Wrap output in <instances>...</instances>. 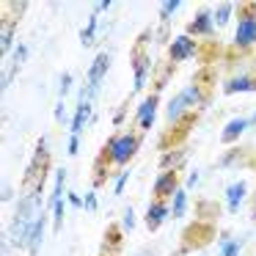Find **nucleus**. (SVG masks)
Wrapping results in <instances>:
<instances>
[{
	"mask_svg": "<svg viewBox=\"0 0 256 256\" xmlns=\"http://www.w3.org/2000/svg\"><path fill=\"white\" fill-rule=\"evenodd\" d=\"M138 149H140V132H135V130H124V132H116V135L108 138V144L102 146L96 162L102 160V168H108V166L122 168L138 154Z\"/></svg>",
	"mask_w": 256,
	"mask_h": 256,
	"instance_id": "obj_1",
	"label": "nucleus"
},
{
	"mask_svg": "<svg viewBox=\"0 0 256 256\" xmlns=\"http://www.w3.org/2000/svg\"><path fill=\"white\" fill-rule=\"evenodd\" d=\"M206 105V94L198 83H190L188 88H182L166 108V116H168V124H176V122H188V113L193 108H204Z\"/></svg>",
	"mask_w": 256,
	"mask_h": 256,
	"instance_id": "obj_2",
	"label": "nucleus"
},
{
	"mask_svg": "<svg viewBox=\"0 0 256 256\" xmlns=\"http://www.w3.org/2000/svg\"><path fill=\"white\" fill-rule=\"evenodd\" d=\"M50 218H52V232H61L64 228V212H66V168H58L56 171V188L50 193Z\"/></svg>",
	"mask_w": 256,
	"mask_h": 256,
	"instance_id": "obj_3",
	"label": "nucleus"
},
{
	"mask_svg": "<svg viewBox=\"0 0 256 256\" xmlns=\"http://www.w3.org/2000/svg\"><path fill=\"white\" fill-rule=\"evenodd\" d=\"M256 44V6H242L237 14V28H234V47L248 50Z\"/></svg>",
	"mask_w": 256,
	"mask_h": 256,
	"instance_id": "obj_4",
	"label": "nucleus"
},
{
	"mask_svg": "<svg viewBox=\"0 0 256 256\" xmlns=\"http://www.w3.org/2000/svg\"><path fill=\"white\" fill-rule=\"evenodd\" d=\"M110 61H113L110 52H100V56L94 58L88 74H86V96H88V100L96 96V91H100V86H102V78H105L108 69H110Z\"/></svg>",
	"mask_w": 256,
	"mask_h": 256,
	"instance_id": "obj_5",
	"label": "nucleus"
},
{
	"mask_svg": "<svg viewBox=\"0 0 256 256\" xmlns=\"http://www.w3.org/2000/svg\"><path fill=\"white\" fill-rule=\"evenodd\" d=\"M157 110H160V94L144 96V102H140L138 110H135V127H138V132H146V130L154 127Z\"/></svg>",
	"mask_w": 256,
	"mask_h": 256,
	"instance_id": "obj_6",
	"label": "nucleus"
},
{
	"mask_svg": "<svg viewBox=\"0 0 256 256\" xmlns=\"http://www.w3.org/2000/svg\"><path fill=\"white\" fill-rule=\"evenodd\" d=\"M198 56V44H196L193 36L188 34H179L176 39L171 42V47H168V58H171V64H182V61H190V58Z\"/></svg>",
	"mask_w": 256,
	"mask_h": 256,
	"instance_id": "obj_7",
	"label": "nucleus"
},
{
	"mask_svg": "<svg viewBox=\"0 0 256 256\" xmlns=\"http://www.w3.org/2000/svg\"><path fill=\"white\" fill-rule=\"evenodd\" d=\"M176 193H179V174H176V171H162L160 176L154 179V188H152V198L171 201Z\"/></svg>",
	"mask_w": 256,
	"mask_h": 256,
	"instance_id": "obj_8",
	"label": "nucleus"
},
{
	"mask_svg": "<svg viewBox=\"0 0 256 256\" xmlns=\"http://www.w3.org/2000/svg\"><path fill=\"white\" fill-rule=\"evenodd\" d=\"M218 25H215V14L210 12V8H201V12H196V17L190 20L188 25V36H215Z\"/></svg>",
	"mask_w": 256,
	"mask_h": 256,
	"instance_id": "obj_9",
	"label": "nucleus"
},
{
	"mask_svg": "<svg viewBox=\"0 0 256 256\" xmlns=\"http://www.w3.org/2000/svg\"><path fill=\"white\" fill-rule=\"evenodd\" d=\"M168 218H174L171 215V204L162 201V198H152L149 210H146V226H149V232H157Z\"/></svg>",
	"mask_w": 256,
	"mask_h": 256,
	"instance_id": "obj_10",
	"label": "nucleus"
},
{
	"mask_svg": "<svg viewBox=\"0 0 256 256\" xmlns=\"http://www.w3.org/2000/svg\"><path fill=\"white\" fill-rule=\"evenodd\" d=\"M47 215H50V210H42L39 215H36L34 226H30L28 232V254L30 256H39V248H42V240H44V228H47Z\"/></svg>",
	"mask_w": 256,
	"mask_h": 256,
	"instance_id": "obj_11",
	"label": "nucleus"
},
{
	"mask_svg": "<svg viewBox=\"0 0 256 256\" xmlns=\"http://www.w3.org/2000/svg\"><path fill=\"white\" fill-rule=\"evenodd\" d=\"M256 74H234L223 83V94H254Z\"/></svg>",
	"mask_w": 256,
	"mask_h": 256,
	"instance_id": "obj_12",
	"label": "nucleus"
},
{
	"mask_svg": "<svg viewBox=\"0 0 256 256\" xmlns=\"http://www.w3.org/2000/svg\"><path fill=\"white\" fill-rule=\"evenodd\" d=\"M245 196H248V184L240 179V182H234V184H228L226 188V210L232 212H237L240 206H242V201H245Z\"/></svg>",
	"mask_w": 256,
	"mask_h": 256,
	"instance_id": "obj_13",
	"label": "nucleus"
},
{
	"mask_svg": "<svg viewBox=\"0 0 256 256\" xmlns=\"http://www.w3.org/2000/svg\"><path fill=\"white\" fill-rule=\"evenodd\" d=\"M248 127H250V118H232V122H228L226 127H223V132H220V144L232 146L234 140H237Z\"/></svg>",
	"mask_w": 256,
	"mask_h": 256,
	"instance_id": "obj_14",
	"label": "nucleus"
},
{
	"mask_svg": "<svg viewBox=\"0 0 256 256\" xmlns=\"http://www.w3.org/2000/svg\"><path fill=\"white\" fill-rule=\"evenodd\" d=\"M132 66H135V80H132V94H138L140 88H144L146 83H149V58H140L135 56L132 58Z\"/></svg>",
	"mask_w": 256,
	"mask_h": 256,
	"instance_id": "obj_15",
	"label": "nucleus"
},
{
	"mask_svg": "<svg viewBox=\"0 0 256 256\" xmlns=\"http://www.w3.org/2000/svg\"><path fill=\"white\" fill-rule=\"evenodd\" d=\"M184 157H188V149H168L166 154L160 157V168L162 171H176Z\"/></svg>",
	"mask_w": 256,
	"mask_h": 256,
	"instance_id": "obj_16",
	"label": "nucleus"
},
{
	"mask_svg": "<svg viewBox=\"0 0 256 256\" xmlns=\"http://www.w3.org/2000/svg\"><path fill=\"white\" fill-rule=\"evenodd\" d=\"M184 212H188V190L179 188V193L171 198V215L179 220V218H184Z\"/></svg>",
	"mask_w": 256,
	"mask_h": 256,
	"instance_id": "obj_17",
	"label": "nucleus"
},
{
	"mask_svg": "<svg viewBox=\"0 0 256 256\" xmlns=\"http://www.w3.org/2000/svg\"><path fill=\"white\" fill-rule=\"evenodd\" d=\"M240 250H242V240L223 234V240H220V256H240Z\"/></svg>",
	"mask_w": 256,
	"mask_h": 256,
	"instance_id": "obj_18",
	"label": "nucleus"
},
{
	"mask_svg": "<svg viewBox=\"0 0 256 256\" xmlns=\"http://www.w3.org/2000/svg\"><path fill=\"white\" fill-rule=\"evenodd\" d=\"M96 20H100V17H96V14L91 12L88 25H86L83 34H80V44H83V47H91V44H94V39H96Z\"/></svg>",
	"mask_w": 256,
	"mask_h": 256,
	"instance_id": "obj_19",
	"label": "nucleus"
},
{
	"mask_svg": "<svg viewBox=\"0 0 256 256\" xmlns=\"http://www.w3.org/2000/svg\"><path fill=\"white\" fill-rule=\"evenodd\" d=\"M12 42H14V28H8V20H3V28H0V52L3 56H8Z\"/></svg>",
	"mask_w": 256,
	"mask_h": 256,
	"instance_id": "obj_20",
	"label": "nucleus"
},
{
	"mask_svg": "<svg viewBox=\"0 0 256 256\" xmlns=\"http://www.w3.org/2000/svg\"><path fill=\"white\" fill-rule=\"evenodd\" d=\"M232 12H234L232 3H220V6L212 12V14H215V25H218V28H226V22H228V17H232Z\"/></svg>",
	"mask_w": 256,
	"mask_h": 256,
	"instance_id": "obj_21",
	"label": "nucleus"
},
{
	"mask_svg": "<svg viewBox=\"0 0 256 256\" xmlns=\"http://www.w3.org/2000/svg\"><path fill=\"white\" fill-rule=\"evenodd\" d=\"M135 232V206H124V215H122V234H132Z\"/></svg>",
	"mask_w": 256,
	"mask_h": 256,
	"instance_id": "obj_22",
	"label": "nucleus"
},
{
	"mask_svg": "<svg viewBox=\"0 0 256 256\" xmlns=\"http://www.w3.org/2000/svg\"><path fill=\"white\" fill-rule=\"evenodd\" d=\"M25 61H28V44H25V42H20L17 50H14V64H12V69L17 72V69L22 66Z\"/></svg>",
	"mask_w": 256,
	"mask_h": 256,
	"instance_id": "obj_23",
	"label": "nucleus"
},
{
	"mask_svg": "<svg viewBox=\"0 0 256 256\" xmlns=\"http://www.w3.org/2000/svg\"><path fill=\"white\" fill-rule=\"evenodd\" d=\"M176 8H182V0H168V3H162V6H160V17L162 20H171L174 14H176Z\"/></svg>",
	"mask_w": 256,
	"mask_h": 256,
	"instance_id": "obj_24",
	"label": "nucleus"
},
{
	"mask_svg": "<svg viewBox=\"0 0 256 256\" xmlns=\"http://www.w3.org/2000/svg\"><path fill=\"white\" fill-rule=\"evenodd\" d=\"M127 179H130V168H124V171L118 174V179L113 182V196H122L124 190H127Z\"/></svg>",
	"mask_w": 256,
	"mask_h": 256,
	"instance_id": "obj_25",
	"label": "nucleus"
},
{
	"mask_svg": "<svg viewBox=\"0 0 256 256\" xmlns=\"http://www.w3.org/2000/svg\"><path fill=\"white\" fill-rule=\"evenodd\" d=\"M72 83H74V78L69 72H64L61 74V88H58V100H66V94H69V88H72Z\"/></svg>",
	"mask_w": 256,
	"mask_h": 256,
	"instance_id": "obj_26",
	"label": "nucleus"
},
{
	"mask_svg": "<svg viewBox=\"0 0 256 256\" xmlns=\"http://www.w3.org/2000/svg\"><path fill=\"white\" fill-rule=\"evenodd\" d=\"M86 212H88V215H94L96 212V188H91L88 193H86V206H83Z\"/></svg>",
	"mask_w": 256,
	"mask_h": 256,
	"instance_id": "obj_27",
	"label": "nucleus"
},
{
	"mask_svg": "<svg viewBox=\"0 0 256 256\" xmlns=\"http://www.w3.org/2000/svg\"><path fill=\"white\" fill-rule=\"evenodd\" d=\"M66 204L69 206H78V210H80V206H86V198H80L74 190H66Z\"/></svg>",
	"mask_w": 256,
	"mask_h": 256,
	"instance_id": "obj_28",
	"label": "nucleus"
},
{
	"mask_svg": "<svg viewBox=\"0 0 256 256\" xmlns=\"http://www.w3.org/2000/svg\"><path fill=\"white\" fill-rule=\"evenodd\" d=\"M56 122L58 124H66V102H64V100H58V105H56Z\"/></svg>",
	"mask_w": 256,
	"mask_h": 256,
	"instance_id": "obj_29",
	"label": "nucleus"
},
{
	"mask_svg": "<svg viewBox=\"0 0 256 256\" xmlns=\"http://www.w3.org/2000/svg\"><path fill=\"white\" fill-rule=\"evenodd\" d=\"M80 152V135H72V138H69V154H78Z\"/></svg>",
	"mask_w": 256,
	"mask_h": 256,
	"instance_id": "obj_30",
	"label": "nucleus"
},
{
	"mask_svg": "<svg viewBox=\"0 0 256 256\" xmlns=\"http://www.w3.org/2000/svg\"><path fill=\"white\" fill-rule=\"evenodd\" d=\"M110 6H113L110 0H102V3H94V14H96V17H100V14H102V12H108V8H110Z\"/></svg>",
	"mask_w": 256,
	"mask_h": 256,
	"instance_id": "obj_31",
	"label": "nucleus"
},
{
	"mask_svg": "<svg viewBox=\"0 0 256 256\" xmlns=\"http://www.w3.org/2000/svg\"><path fill=\"white\" fill-rule=\"evenodd\" d=\"M14 190H8V182H3V204H8V198H12Z\"/></svg>",
	"mask_w": 256,
	"mask_h": 256,
	"instance_id": "obj_32",
	"label": "nucleus"
},
{
	"mask_svg": "<svg viewBox=\"0 0 256 256\" xmlns=\"http://www.w3.org/2000/svg\"><path fill=\"white\" fill-rule=\"evenodd\" d=\"M196 182H198V171L190 174V179H188V190H193V188H196Z\"/></svg>",
	"mask_w": 256,
	"mask_h": 256,
	"instance_id": "obj_33",
	"label": "nucleus"
},
{
	"mask_svg": "<svg viewBox=\"0 0 256 256\" xmlns=\"http://www.w3.org/2000/svg\"><path fill=\"white\" fill-rule=\"evenodd\" d=\"M135 256H154V250H149V248H146V250H138Z\"/></svg>",
	"mask_w": 256,
	"mask_h": 256,
	"instance_id": "obj_34",
	"label": "nucleus"
},
{
	"mask_svg": "<svg viewBox=\"0 0 256 256\" xmlns=\"http://www.w3.org/2000/svg\"><path fill=\"white\" fill-rule=\"evenodd\" d=\"M250 218L256 220V193H254V210H250Z\"/></svg>",
	"mask_w": 256,
	"mask_h": 256,
	"instance_id": "obj_35",
	"label": "nucleus"
}]
</instances>
